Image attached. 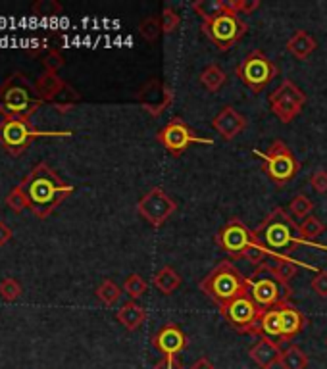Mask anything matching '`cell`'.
<instances>
[{
    "label": "cell",
    "mask_w": 327,
    "mask_h": 369,
    "mask_svg": "<svg viewBox=\"0 0 327 369\" xmlns=\"http://www.w3.org/2000/svg\"><path fill=\"white\" fill-rule=\"evenodd\" d=\"M137 100L141 102L142 108H145L152 118H158V116H162V113L170 108L171 102H173V89H171L166 81H162V79L152 77L150 81H147V83L139 89Z\"/></svg>",
    "instance_id": "2e32d148"
},
{
    "label": "cell",
    "mask_w": 327,
    "mask_h": 369,
    "mask_svg": "<svg viewBox=\"0 0 327 369\" xmlns=\"http://www.w3.org/2000/svg\"><path fill=\"white\" fill-rule=\"evenodd\" d=\"M256 241L254 231L241 221V219H231L218 231L216 244L223 252H227L233 260H241L245 250Z\"/></svg>",
    "instance_id": "9a60e30c"
},
{
    "label": "cell",
    "mask_w": 327,
    "mask_h": 369,
    "mask_svg": "<svg viewBox=\"0 0 327 369\" xmlns=\"http://www.w3.org/2000/svg\"><path fill=\"white\" fill-rule=\"evenodd\" d=\"M275 273V277L279 279V281H283V283H287L289 285L291 279L297 277L298 273V264L295 262V260H291L289 256H279L277 258V265L275 267H272Z\"/></svg>",
    "instance_id": "f1b7e54d"
},
{
    "label": "cell",
    "mask_w": 327,
    "mask_h": 369,
    "mask_svg": "<svg viewBox=\"0 0 327 369\" xmlns=\"http://www.w3.org/2000/svg\"><path fill=\"white\" fill-rule=\"evenodd\" d=\"M227 6L235 14H253L260 8V0H227Z\"/></svg>",
    "instance_id": "f35d334b"
},
{
    "label": "cell",
    "mask_w": 327,
    "mask_h": 369,
    "mask_svg": "<svg viewBox=\"0 0 327 369\" xmlns=\"http://www.w3.org/2000/svg\"><path fill=\"white\" fill-rule=\"evenodd\" d=\"M154 369H183V363L178 356H164L162 360L154 365Z\"/></svg>",
    "instance_id": "7bdbcfd3"
},
{
    "label": "cell",
    "mask_w": 327,
    "mask_h": 369,
    "mask_svg": "<svg viewBox=\"0 0 327 369\" xmlns=\"http://www.w3.org/2000/svg\"><path fill=\"white\" fill-rule=\"evenodd\" d=\"M189 369H216V365L210 362V358H206V356H202V358H199L196 362L191 363V368Z\"/></svg>",
    "instance_id": "f6af8a7d"
},
{
    "label": "cell",
    "mask_w": 327,
    "mask_h": 369,
    "mask_svg": "<svg viewBox=\"0 0 327 369\" xmlns=\"http://www.w3.org/2000/svg\"><path fill=\"white\" fill-rule=\"evenodd\" d=\"M20 185L27 196L29 210L39 219L48 218L74 193V185L62 181L60 175L45 162L33 167Z\"/></svg>",
    "instance_id": "6da1fadb"
},
{
    "label": "cell",
    "mask_w": 327,
    "mask_h": 369,
    "mask_svg": "<svg viewBox=\"0 0 327 369\" xmlns=\"http://www.w3.org/2000/svg\"><path fill=\"white\" fill-rule=\"evenodd\" d=\"M152 285L156 286L160 293L168 296V294L175 293L179 288V285H181V275H179L171 265H164L162 270L152 277Z\"/></svg>",
    "instance_id": "cb8c5ba5"
},
{
    "label": "cell",
    "mask_w": 327,
    "mask_h": 369,
    "mask_svg": "<svg viewBox=\"0 0 327 369\" xmlns=\"http://www.w3.org/2000/svg\"><path fill=\"white\" fill-rule=\"evenodd\" d=\"M272 256V252H269L264 244H260L258 241H254L248 249L245 250V254H243V258H245L248 264L256 265V267H260V265L266 264V260Z\"/></svg>",
    "instance_id": "836d02e7"
},
{
    "label": "cell",
    "mask_w": 327,
    "mask_h": 369,
    "mask_svg": "<svg viewBox=\"0 0 327 369\" xmlns=\"http://www.w3.org/2000/svg\"><path fill=\"white\" fill-rule=\"evenodd\" d=\"M12 237H14V231H12V227L6 225L4 221H0V246H4L6 242L12 241Z\"/></svg>",
    "instance_id": "ee69618b"
},
{
    "label": "cell",
    "mask_w": 327,
    "mask_h": 369,
    "mask_svg": "<svg viewBox=\"0 0 327 369\" xmlns=\"http://www.w3.org/2000/svg\"><path fill=\"white\" fill-rule=\"evenodd\" d=\"M298 231H300V239H302V241H316V239L326 231V225H323L318 218L310 216V218H306L305 221L298 225Z\"/></svg>",
    "instance_id": "d6a6232c"
},
{
    "label": "cell",
    "mask_w": 327,
    "mask_h": 369,
    "mask_svg": "<svg viewBox=\"0 0 327 369\" xmlns=\"http://www.w3.org/2000/svg\"><path fill=\"white\" fill-rule=\"evenodd\" d=\"M314 210V202L306 195H297L289 204V211L293 219H306L310 218Z\"/></svg>",
    "instance_id": "4dcf8cb0"
},
{
    "label": "cell",
    "mask_w": 327,
    "mask_h": 369,
    "mask_svg": "<svg viewBox=\"0 0 327 369\" xmlns=\"http://www.w3.org/2000/svg\"><path fill=\"white\" fill-rule=\"evenodd\" d=\"M193 10L204 22H212L227 10V0H196L193 2Z\"/></svg>",
    "instance_id": "4316f807"
},
{
    "label": "cell",
    "mask_w": 327,
    "mask_h": 369,
    "mask_svg": "<svg viewBox=\"0 0 327 369\" xmlns=\"http://www.w3.org/2000/svg\"><path fill=\"white\" fill-rule=\"evenodd\" d=\"M97 296L98 300L102 302L105 306L112 308V306H116L119 300V296H121V288H119L112 279H105L97 288Z\"/></svg>",
    "instance_id": "83f0119b"
},
{
    "label": "cell",
    "mask_w": 327,
    "mask_h": 369,
    "mask_svg": "<svg viewBox=\"0 0 327 369\" xmlns=\"http://www.w3.org/2000/svg\"><path fill=\"white\" fill-rule=\"evenodd\" d=\"M254 239L264 244L272 254H277L285 249L297 250L305 242L300 239V231L293 216L283 208L269 211L268 218L254 229Z\"/></svg>",
    "instance_id": "3957f363"
},
{
    "label": "cell",
    "mask_w": 327,
    "mask_h": 369,
    "mask_svg": "<svg viewBox=\"0 0 327 369\" xmlns=\"http://www.w3.org/2000/svg\"><path fill=\"white\" fill-rule=\"evenodd\" d=\"M235 74L254 95H258L277 77L279 68L262 50H253V53H248V56H245V60L239 64Z\"/></svg>",
    "instance_id": "9c48e42d"
},
{
    "label": "cell",
    "mask_w": 327,
    "mask_h": 369,
    "mask_svg": "<svg viewBox=\"0 0 327 369\" xmlns=\"http://www.w3.org/2000/svg\"><path fill=\"white\" fill-rule=\"evenodd\" d=\"M35 89L43 102H51L60 112H66L75 102L81 100L79 92L74 87H69L58 74H51V71H43L39 76Z\"/></svg>",
    "instance_id": "7c38bea8"
},
{
    "label": "cell",
    "mask_w": 327,
    "mask_h": 369,
    "mask_svg": "<svg viewBox=\"0 0 327 369\" xmlns=\"http://www.w3.org/2000/svg\"><path fill=\"white\" fill-rule=\"evenodd\" d=\"M6 206L14 211H23L25 208H29V202H27V196L23 193L22 185H18V187H14L8 193Z\"/></svg>",
    "instance_id": "8d00e7d4"
},
{
    "label": "cell",
    "mask_w": 327,
    "mask_h": 369,
    "mask_svg": "<svg viewBox=\"0 0 327 369\" xmlns=\"http://www.w3.org/2000/svg\"><path fill=\"white\" fill-rule=\"evenodd\" d=\"M254 154L262 160L264 172L277 187H283L291 179H295L298 169H300V162L295 158V154H293L289 146L283 141H279V139H275L266 152L254 151Z\"/></svg>",
    "instance_id": "52a82bcc"
},
{
    "label": "cell",
    "mask_w": 327,
    "mask_h": 369,
    "mask_svg": "<svg viewBox=\"0 0 327 369\" xmlns=\"http://www.w3.org/2000/svg\"><path fill=\"white\" fill-rule=\"evenodd\" d=\"M152 347L164 356H178L189 347V339L181 327L175 323H166L160 331L152 337Z\"/></svg>",
    "instance_id": "e0dca14e"
},
{
    "label": "cell",
    "mask_w": 327,
    "mask_h": 369,
    "mask_svg": "<svg viewBox=\"0 0 327 369\" xmlns=\"http://www.w3.org/2000/svg\"><path fill=\"white\" fill-rule=\"evenodd\" d=\"M308 356L305 354V350L297 344H291L289 348L283 350L281 358H279V365L283 369H306L308 368Z\"/></svg>",
    "instance_id": "484cf974"
},
{
    "label": "cell",
    "mask_w": 327,
    "mask_h": 369,
    "mask_svg": "<svg viewBox=\"0 0 327 369\" xmlns=\"http://www.w3.org/2000/svg\"><path fill=\"white\" fill-rule=\"evenodd\" d=\"M305 104L306 95L291 79H285L274 92H269L272 112L275 113V118H279L281 123H291L297 116H300Z\"/></svg>",
    "instance_id": "4fadbf2b"
},
{
    "label": "cell",
    "mask_w": 327,
    "mask_h": 369,
    "mask_svg": "<svg viewBox=\"0 0 327 369\" xmlns=\"http://www.w3.org/2000/svg\"><path fill=\"white\" fill-rule=\"evenodd\" d=\"M201 31L216 45L220 53H227L231 46L237 45L243 39V35L248 31V25L227 6V10L214 18L212 22H202Z\"/></svg>",
    "instance_id": "ba28073f"
},
{
    "label": "cell",
    "mask_w": 327,
    "mask_h": 369,
    "mask_svg": "<svg viewBox=\"0 0 327 369\" xmlns=\"http://www.w3.org/2000/svg\"><path fill=\"white\" fill-rule=\"evenodd\" d=\"M0 296L8 302H15L22 296V285L14 277H6L0 281Z\"/></svg>",
    "instance_id": "e575fe53"
},
{
    "label": "cell",
    "mask_w": 327,
    "mask_h": 369,
    "mask_svg": "<svg viewBox=\"0 0 327 369\" xmlns=\"http://www.w3.org/2000/svg\"><path fill=\"white\" fill-rule=\"evenodd\" d=\"M318 48V43L312 35H308L305 29H298L293 33V37L287 41V53L295 56L297 60H306L310 54Z\"/></svg>",
    "instance_id": "7402d4cb"
},
{
    "label": "cell",
    "mask_w": 327,
    "mask_h": 369,
    "mask_svg": "<svg viewBox=\"0 0 327 369\" xmlns=\"http://www.w3.org/2000/svg\"><path fill=\"white\" fill-rule=\"evenodd\" d=\"M162 33V22H160V18H156V15H149L147 20H142V22L139 23V35H141L145 41H149V43L158 41V37H160Z\"/></svg>",
    "instance_id": "f546056e"
},
{
    "label": "cell",
    "mask_w": 327,
    "mask_h": 369,
    "mask_svg": "<svg viewBox=\"0 0 327 369\" xmlns=\"http://www.w3.org/2000/svg\"><path fill=\"white\" fill-rule=\"evenodd\" d=\"M283 350L279 348V342L268 339V337H262L256 344H254L251 350H248V356L256 365L260 369H272L275 363H279V358H281Z\"/></svg>",
    "instance_id": "ffe728a7"
},
{
    "label": "cell",
    "mask_w": 327,
    "mask_h": 369,
    "mask_svg": "<svg viewBox=\"0 0 327 369\" xmlns=\"http://www.w3.org/2000/svg\"><path fill=\"white\" fill-rule=\"evenodd\" d=\"M310 185L314 187L316 193L320 195H326L327 193V172L326 169H316L310 177Z\"/></svg>",
    "instance_id": "b9f144b4"
},
{
    "label": "cell",
    "mask_w": 327,
    "mask_h": 369,
    "mask_svg": "<svg viewBox=\"0 0 327 369\" xmlns=\"http://www.w3.org/2000/svg\"><path fill=\"white\" fill-rule=\"evenodd\" d=\"M160 22H162V31L166 35H171V33H175L179 29V25H181V18L179 14L173 10L171 6H166L162 10V15H160Z\"/></svg>",
    "instance_id": "d590c367"
},
{
    "label": "cell",
    "mask_w": 327,
    "mask_h": 369,
    "mask_svg": "<svg viewBox=\"0 0 327 369\" xmlns=\"http://www.w3.org/2000/svg\"><path fill=\"white\" fill-rule=\"evenodd\" d=\"M33 12L41 15H56L62 12V6L58 2H46V0H41V2H35L33 4Z\"/></svg>",
    "instance_id": "ab89813d"
},
{
    "label": "cell",
    "mask_w": 327,
    "mask_h": 369,
    "mask_svg": "<svg viewBox=\"0 0 327 369\" xmlns=\"http://www.w3.org/2000/svg\"><path fill=\"white\" fill-rule=\"evenodd\" d=\"M199 81L208 92H218L227 81V74L218 64H210L208 68L199 76Z\"/></svg>",
    "instance_id": "d4e9b609"
},
{
    "label": "cell",
    "mask_w": 327,
    "mask_h": 369,
    "mask_svg": "<svg viewBox=\"0 0 327 369\" xmlns=\"http://www.w3.org/2000/svg\"><path fill=\"white\" fill-rule=\"evenodd\" d=\"M69 133H41L29 120H4L0 123V144L12 156H20L39 137H66Z\"/></svg>",
    "instance_id": "30bf717a"
},
{
    "label": "cell",
    "mask_w": 327,
    "mask_h": 369,
    "mask_svg": "<svg viewBox=\"0 0 327 369\" xmlns=\"http://www.w3.org/2000/svg\"><path fill=\"white\" fill-rule=\"evenodd\" d=\"M199 286H201L202 293H206L212 300L216 302L218 306L227 304L251 288L248 277H245L239 272L237 265H233L231 262L218 264L206 277L202 279Z\"/></svg>",
    "instance_id": "277c9868"
},
{
    "label": "cell",
    "mask_w": 327,
    "mask_h": 369,
    "mask_svg": "<svg viewBox=\"0 0 327 369\" xmlns=\"http://www.w3.org/2000/svg\"><path fill=\"white\" fill-rule=\"evenodd\" d=\"M41 104L35 85L22 71H14L0 83V113L4 120H29Z\"/></svg>",
    "instance_id": "7a4b0ae2"
},
{
    "label": "cell",
    "mask_w": 327,
    "mask_h": 369,
    "mask_svg": "<svg viewBox=\"0 0 327 369\" xmlns=\"http://www.w3.org/2000/svg\"><path fill=\"white\" fill-rule=\"evenodd\" d=\"M266 309L260 308L251 296V288L227 304L220 306V314L233 331L241 335H258L260 319Z\"/></svg>",
    "instance_id": "5b68a950"
},
{
    "label": "cell",
    "mask_w": 327,
    "mask_h": 369,
    "mask_svg": "<svg viewBox=\"0 0 327 369\" xmlns=\"http://www.w3.org/2000/svg\"><path fill=\"white\" fill-rule=\"evenodd\" d=\"M310 286H312V291L320 298H327V272L323 270V272H318L316 273V277H312V281H310Z\"/></svg>",
    "instance_id": "60d3db41"
},
{
    "label": "cell",
    "mask_w": 327,
    "mask_h": 369,
    "mask_svg": "<svg viewBox=\"0 0 327 369\" xmlns=\"http://www.w3.org/2000/svg\"><path fill=\"white\" fill-rule=\"evenodd\" d=\"M158 143L162 144L166 151L170 152L173 158H179L183 152L193 146V144H214L212 139H206V137H199L194 133L193 129L187 125L185 121L181 118H171L168 125H164L160 131H158Z\"/></svg>",
    "instance_id": "8fae6325"
},
{
    "label": "cell",
    "mask_w": 327,
    "mask_h": 369,
    "mask_svg": "<svg viewBox=\"0 0 327 369\" xmlns=\"http://www.w3.org/2000/svg\"><path fill=\"white\" fill-rule=\"evenodd\" d=\"M178 210V202L162 187L150 188L137 202V211L152 227H162Z\"/></svg>",
    "instance_id": "5bb4252c"
},
{
    "label": "cell",
    "mask_w": 327,
    "mask_h": 369,
    "mask_svg": "<svg viewBox=\"0 0 327 369\" xmlns=\"http://www.w3.org/2000/svg\"><path fill=\"white\" fill-rule=\"evenodd\" d=\"M246 120L245 116L231 108V106H225L222 112L218 113L216 118L212 120V127L216 129L218 135L222 137L223 141H233L239 133H243L246 129Z\"/></svg>",
    "instance_id": "ac0fdd59"
},
{
    "label": "cell",
    "mask_w": 327,
    "mask_h": 369,
    "mask_svg": "<svg viewBox=\"0 0 327 369\" xmlns=\"http://www.w3.org/2000/svg\"><path fill=\"white\" fill-rule=\"evenodd\" d=\"M258 337H268V339H279L283 337V323H281V312L279 308H269L264 312L260 319V331Z\"/></svg>",
    "instance_id": "603a6c76"
},
{
    "label": "cell",
    "mask_w": 327,
    "mask_h": 369,
    "mask_svg": "<svg viewBox=\"0 0 327 369\" xmlns=\"http://www.w3.org/2000/svg\"><path fill=\"white\" fill-rule=\"evenodd\" d=\"M248 286H251V296L254 302L264 309L275 308L283 302H289L293 288L287 283H283L275 277L272 265H260L256 272L248 277Z\"/></svg>",
    "instance_id": "8992f818"
},
{
    "label": "cell",
    "mask_w": 327,
    "mask_h": 369,
    "mask_svg": "<svg viewBox=\"0 0 327 369\" xmlns=\"http://www.w3.org/2000/svg\"><path fill=\"white\" fill-rule=\"evenodd\" d=\"M124 291H126V294L131 296V300H137V298H141L142 294L149 291V283L139 273H131L124 281Z\"/></svg>",
    "instance_id": "1f68e13d"
},
{
    "label": "cell",
    "mask_w": 327,
    "mask_h": 369,
    "mask_svg": "<svg viewBox=\"0 0 327 369\" xmlns=\"http://www.w3.org/2000/svg\"><path fill=\"white\" fill-rule=\"evenodd\" d=\"M326 347H327V339H326Z\"/></svg>",
    "instance_id": "bcb514c9"
},
{
    "label": "cell",
    "mask_w": 327,
    "mask_h": 369,
    "mask_svg": "<svg viewBox=\"0 0 327 369\" xmlns=\"http://www.w3.org/2000/svg\"><path fill=\"white\" fill-rule=\"evenodd\" d=\"M147 309L142 308L141 304H137L135 300H129L126 302L121 308L118 309V314H116V317H118V321L124 327H126V331L133 333L137 331L139 327H141L145 321H147Z\"/></svg>",
    "instance_id": "44dd1931"
},
{
    "label": "cell",
    "mask_w": 327,
    "mask_h": 369,
    "mask_svg": "<svg viewBox=\"0 0 327 369\" xmlns=\"http://www.w3.org/2000/svg\"><path fill=\"white\" fill-rule=\"evenodd\" d=\"M281 312V323H283V337L281 342H291L297 335L302 333V329L308 323L306 316L298 308H295L289 302H283L277 306Z\"/></svg>",
    "instance_id": "d6986e66"
},
{
    "label": "cell",
    "mask_w": 327,
    "mask_h": 369,
    "mask_svg": "<svg viewBox=\"0 0 327 369\" xmlns=\"http://www.w3.org/2000/svg\"><path fill=\"white\" fill-rule=\"evenodd\" d=\"M64 56L56 50V48H51L48 53L45 54V58H43V66H45V71H51V74H58L60 68H64Z\"/></svg>",
    "instance_id": "74e56055"
}]
</instances>
